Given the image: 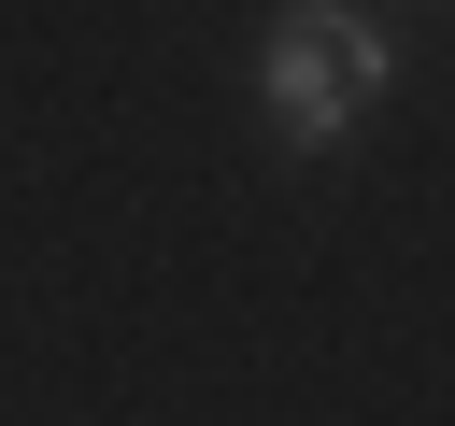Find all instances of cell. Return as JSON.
<instances>
[{"label": "cell", "mask_w": 455, "mask_h": 426, "mask_svg": "<svg viewBox=\"0 0 455 426\" xmlns=\"http://www.w3.org/2000/svg\"><path fill=\"white\" fill-rule=\"evenodd\" d=\"M384 85H398V43H384L355 0H284V14H270V57H256V114H270L299 156L355 142Z\"/></svg>", "instance_id": "1"}]
</instances>
